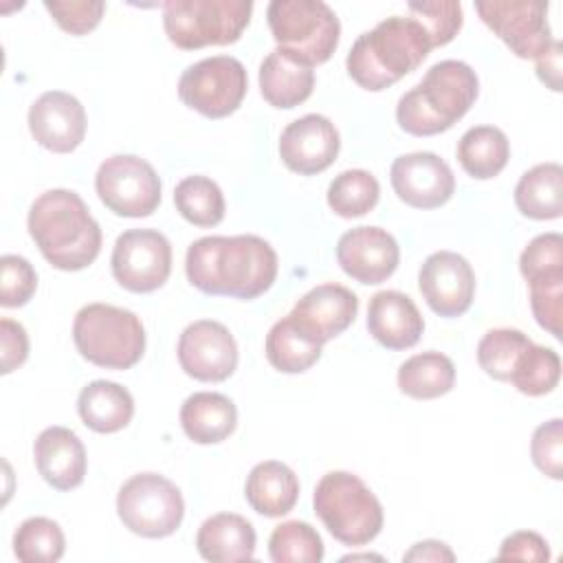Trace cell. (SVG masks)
Returning a JSON list of instances; mask_svg holds the SVG:
<instances>
[{
    "label": "cell",
    "instance_id": "obj_1",
    "mask_svg": "<svg viewBox=\"0 0 563 563\" xmlns=\"http://www.w3.org/2000/svg\"><path fill=\"white\" fill-rule=\"evenodd\" d=\"M185 273L205 295L255 299L277 277V253L257 235H207L189 244Z\"/></svg>",
    "mask_w": 563,
    "mask_h": 563
},
{
    "label": "cell",
    "instance_id": "obj_2",
    "mask_svg": "<svg viewBox=\"0 0 563 563\" xmlns=\"http://www.w3.org/2000/svg\"><path fill=\"white\" fill-rule=\"evenodd\" d=\"M26 224L44 260L59 271H81L101 251V229L81 196L70 189L40 194Z\"/></svg>",
    "mask_w": 563,
    "mask_h": 563
},
{
    "label": "cell",
    "instance_id": "obj_3",
    "mask_svg": "<svg viewBox=\"0 0 563 563\" xmlns=\"http://www.w3.org/2000/svg\"><path fill=\"white\" fill-rule=\"evenodd\" d=\"M431 48L433 42L418 20L391 15L356 37L345 66L361 88L378 92L416 70Z\"/></svg>",
    "mask_w": 563,
    "mask_h": 563
},
{
    "label": "cell",
    "instance_id": "obj_4",
    "mask_svg": "<svg viewBox=\"0 0 563 563\" xmlns=\"http://www.w3.org/2000/svg\"><path fill=\"white\" fill-rule=\"evenodd\" d=\"M479 81L460 59L433 64L420 84L407 90L396 106L398 125L413 136H433L453 128L475 103Z\"/></svg>",
    "mask_w": 563,
    "mask_h": 563
},
{
    "label": "cell",
    "instance_id": "obj_5",
    "mask_svg": "<svg viewBox=\"0 0 563 563\" xmlns=\"http://www.w3.org/2000/svg\"><path fill=\"white\" fill-rule=\"evenodd\" d=\"M312 506L328 532L343 545H365L383 530V506L354 473H325L314 488Z\"/></svg>",
    "mask_w": 563,
    "mask_h": 563
},
{
    "label": "cell",
    "instance_id": "obj_6",
    "mask_svg": "<svg viewBox=\"0 0 563 563\" xmlns=\"http://www.w3.org/2000/svg\"><path fill=\"white\" fill-rule=\"evenodd\" d=\"M73 341L86 361L106 369H130L145 352L141 319L132 310L101 301L75 314Z\"/></svg>",
    "mask_w": 563,
    "mask_h": 563
},
{
    "label": "cell",
    "instance_id": "obj_7",
    "mask_svg": "<svg viewBox=\"0 0 563 563\" xmlns=\"http://www.w3.org/2000/svg\"><path fill=\"white\" fill-rule=\"evenodd\" d=\"M251 13V0H167L163 2V26L174 46L196 51L238 42Z\"/></svg>",
    "mask_w": 563,
    "mask_h": 563
},
{
    "label": "cell",
    "instance_id": "obj_8",
    "mask_svg": "<svg viewBox=\"0 0 563 563\" xmlns=\"http://www.w3.org/2000/svg\"><path fill=\"white\" fill-rule=\"evenodd\" d=\"M266 18L277 46L308 66L328 62L339 44L341 22L323 0H273Z\"/></svg>",
    "mask_w": 563,
    "mask_h": 563
},
{
    "label": "cell",
    "instance_id": "obj_9",
    "mask_svg": "<svg viewBox=\"0 0 563 563\" xmlns=\"http://www.w3.org/2000/svg\"><path fill=\"white\" fill-rule=\"evenodd\" d=\"M117 515L123 526L145 539L174 534L185 517L180 488L158 473L132 475L117 495Z\"/></svg>",
    "mask_w": 563,
    "mask_h": 563
},
{
    "label": "cell",
    "instance_id": "obj_10",
    "mask_svg": "<svg viewBox=\"0 0 563 563\" xmlns=\"http://www.w3.org/2000/svg\"><path fill=\"white\" fill-rule=\"evenodd\" d=\"M249 88L246 68L231 55L205 57L187 66L178 79L180 101L209 119L233 114Z\"/></svg>",
    "mask_w": 563,
    "mask_h": 563
},
{
    "label": "cell",
    "instance_id": "obj_11",
    "mask_svg": "<svg viewBox=\"0 0 563 563\" xmlns=\"http://www.w3.org/2000/svg\"><path fill=\"white\" fill-rule=\"evenodd\" d=\"M99 200L117 216L145 218L161 205V178L156 169L136 154L106 158L95 176Z\"/></svg>",
    "mask_w": 563,
    "mask_h": 563
},
{
    "label": "cell",
    "instance_id": "obj_12",
    "mask_svg": "<svg viewBox=\"0 0 563 563\" xmlns=\"http://www.w3.org/2000/svg\"><path fill=\"white\" fill-rule=\"evenodd\" d=\"M482 22L521 59H539L554 37L548 24V2L488 0L475 2Z\"/></svg>",
    "mask_w": 563,
    "mask_h": 563
},
{
    "label": "cell",
    "instance_id": "obj_13",
    "mask_svg": "<svg viewBox=\"0 0 563 563\" xmlns=\"http://www.w3.org/2000/svg\"><path fill=\"white\" fill-rule=\"evenodd\" d=\"M112 275L130 292H152L172 273V244L156 229L123 231L110 257Z\"/></svg>",
    "mask_w": 563,
    "mask_h": 563
},
{
    "label": "cell",
    "instance_id": "obj_14",
    "mask_svg": "<svg viewBox=\"0 0 563 563\" xmlns=\"http://www.w3.org/2000/svg\"><path fill=\"white\" fill-rule=\"evenodd\" d=\"M183 372L202 383L227 380L238 367V343L227 325L213 319L189 323L178 339Z\"/></svg>",
    "mask_w": 563,
    "mask_h": 563
},
{
    "label": "cell",
    "instance_id": "obj_15",
    "mask_svg": "<svg viewBox=\"0 0 563 563\" xmlns=\"http://www.w3.org/2000/svg\"><path fill=\"white\" fill-rule=\"evenodd\" d=\"M418 288L435 314L453 319L473 303L475 273L460 253L435 251L420 266Z\"/></svg>",
    "mask_w": 563,
    "mask_h": 563
},
{
    "label": "cell",
    "instance_id": "obj_16",
    "mask_svg": "<svg viewBox=\"0 0 563 563\" xmlns=\"http://www.w3.org/2000/svg\"><path fill=\"white\" fill-rule=\"evenodd\" d=\"M389 180L396 196L416 209H435L451 200L455 176L433 152L402 154L391 163Z\"/></svg>",
    "mask_w": 563,
    "mask_h": 563
},
{
    "label": "cell",
    "instance_id": "obj_17",
    "mask_svg": "<svg viewBox=\"0 0 563 563\" xmlns=\"http://www.w3.org/2000/svg\"><path fill=\"white\" fill-rule=\"evenodd\" d=\"M341 150L334 123L323 114H303L290 121L279 136V156L284 165L301 176L328 169Z\"/></svg>",
    "mask_w": 563,
    "mask_h": 563
},
{
    "label": "cell",
    "instance_id": "obj_18",
    "mask_svg": "<svg viewBox=\"0 0 563 563\" xmlns=\"http://www.w3.org/2000/svg\"><path fill=\"white\" fill-rule=\"evenodd\" d=\"M396 238L380 227H354L336 242V262L345 275L361 284H380L398 268Z\"/></svg>",
    "mask_w": 563,
    "mask_h": 563
},
{
    "label": "cell",
    "instance_id": "obj_19",
    "mask_svg": "<svg viewBox=\"0 0 563 563\" xmlns=\"http://www.w3.org/2000/svg\"><path fill=\"white\" fill-rule=\"evenodd\" d=\"M29 130L42 147L68 154L86 136V110L70 92L48 90L29 108Z\"/></svg>",
    "mask_w": 563,
    "mask_h": 563
},
{
    "label": "cell",
    "instance_id": "obj_20",
    "mask_svg": "<svg viewBox=\"0 0 563 563\" xmlns=\"http://www.w3.org/2000/svg\"><path fill=\"white\" fill-rule=\"evenodd\" d=\"M358 312L356 295L341 284L310 288L288 312L321 345L345 332Z\"/></svg>",
    "mask_w": 563,
    "mask_h": 563
},
{
    "label": "cell",
    "instance_id": "obj_21",
    "mask_svg": "<svg viewBox=\"0 0 563 563\" xmlns=\"http://www.w3.org/2000/svg\"><path fill=\"white\" fill-rule=\"evenodd\" d=\"M367 330L387 350H409L420 341L424 319L409 295L378 290L367 306Z\"/></svg>",
    "mask_w": 563,
    "mask_h": 563
},
{
    "label": "cell",
    "instance_id": "obj_22",
    "mask_svg": "<svg viewBox=\"0 0 563 563\" xmlns=\"http://www.w3.org/2000/svg\"><path fill=\"white\" fill-rule=\"evenodd\" d=\"M35 466L44 482L55 490H73L86 475V449L75 431L46 427L33 444Z\"/></svg>",
    "mask_w": 563,
    "mask_h": 563
},
{
    "label": "cell",
    "instance_id": "obj_23",
    "mask_svg": "<svg viewBox=\"0 0 563 563\" xmlns=\"http://www.w3.org/2000/svg\"><path fill=\"white\" fill-rule=\"evenodd\" d=\"M314 88V70L284 48L271 51L260 64L262 97L275 106L290 110L303 103Z\"/></svg>",
    "mask_w": 563,
    "mask_h": 563
},
{
    "label": "cell",
    "instance_id": "obj_24",
    "mask_svg": "<svg viewBox=\"0 0 563 563\" xmlns=\"http://www.w3.org/2000/svg\"><path fill=\"white\" fill-rule=\"evenodd\" d=\"M255 528L235 512H218L202 521L196 534L198 554L211 563L251 561L255 554Z\"/></svg>",
    "mask_w": 563,
    "mask_h": 563
},
{
    "label": "cell",
    "instance_id": "obj_25",
    "mask_svg": "<svg viewBox=\"0 0 563 563\" xmlns=\"http://www.w3.org/2000/svg\"><path fill=\"white\" fill-rule=\"evenodd\" d=\"M235 424L233 400L218 391H196L180 407V427L196 444H218L235 431Z\"/></svg>",
    "mask_w": 563,
    "mask_h": 563
},
{
    "label": "cell",
    "instance_id": "obj_26",
    "mask_svg": "<svg viewBox=\"0 0 563 563\" xmlns=\"http://www.w3.org/2000/svg\"><path fill=\"white\" fill-rule=\"evenodd\" d=\"M244 497L264 517H282L292 510L299 497V479L290 466L277 460L260 462L251 468Z\"/></svg>",
    "mask_w": 563,
    "mask_h": 563
},
{
    "label": "cell",
    "instance_id": "obj_27",
    "mask_svg": "<svg viewBox=\"0 0 563 563\" xmlns=\"http://www.w3.org/2000/svg\"><path fill=\"white\" fill-rule=\"evenodd\" d=\"M77 411L88 429L97 433H114L130 424L134 416V400L119 383L92 380L79 391Z\"/></svg>",
    "mask_w": 563,
    "mask_h": 563
},
{
    "label": "cell",
    "instance_id": "obj_28",
    "mask_svg": "<svg viewBox=\"0 0 563 563\" xmlns=\"http://www.w3.org/2000/svg\"><path fill=\"white\" fill-rule=\"evenodd\" d=\"M517 209L532 220H554L563 213V167L541 163L528 169L515 187Z\"/></svg>",
    "mask_w": 563,
    "mask_h": 563
},
{
    "label": "cell",
    "instance_id": "obj_29",
    "mask_svg": "<svg viewBox=\"0 0 563 563\" xmlns=\"http://www.w3.org/2000/svg\"><path fill=\"white\" fill-rule=\"evenodd\" d=\"M321 343L312 339L290 314L275 321L266 334V358L284 374H301L321 356Z\"/></svg>",
    "mask_w": 563,
    "mask_h": 563
},
{
    "label": "cell",
    "instance_id": "obj_30",
    "mask_svg": "<svg viewBox=\"0 0 563 563\" xmlns=\"http://www.w3.org/2000/svg\"><path fill=\"white\" fill-rule=\"evenodd\" d=\"M455 383L453 361L435 350L409 356L398 367V387L416 400H431L449 394Z\"/></svg>",
    "mask_w": 563,
    "mask_h": 563
},
{
    "label": "cell",
    "instance_id": "obj_31",
    "mask_svg": "<svg viewBox=\"0 0 563 563\" xmlns=\"http://www.w3.org/2000/svg\"><path fill=\"white\" fill-rule=\"evenodd\" d=\"M508 158L510 143L495 125H473L457 143V161L462 169L477 180L497 176L506 167Z\"/></svg>",
    "mask_w": 563,
    "mask_h": 563
},
{
    "label": "cell",
    "instance_id": "obj_32",
    "mask_svg": "<svg viewBox=\"0 0 563 563\" xmlns=\"http://www.w3.org/2000/svg\"><path fill=\"white\" fill-rule=\"evenodd\" d=\"M176 211L196 227H216L224 218V196L216 180L194 174L174 189Z\"/></svg>",
    "mask_w": 563,
    "mask_h": 563
},
{
    "label": "cell",
    "instance_id": "obj_33",
    "mask_svg": "<svg viewBox=\"0 0 563 563\" xmlns=\"http://www.w3.org/2000/svg\"><path fill=\"white\" fill-rule=\"evenodd\" d=\"M380 196L378 180L365 169H345L328 185V205L341 218L369 213Z\"/></svg>",
    "mask_w": 563,
    "mask_h": 563
},
{
    "label": "cell",
    "instance_id": "obj_34",
    "mask_svg": "<svg viewBox=\"0 0 563 563\" xmlns=\"http://www.w3.org/2000/svg\"><path fill=\"white\" fill-rule=\"evenodd\" d=\"M64 532L48 517H29L13 534V552L22 563H55L64 556Z\"/></svg>",
    "mask_w": 563,
    "mask_h": 563
},
{
    "label": "cell",
    "instance_id": "obj_35",
    "mask_svg": "<svg viewBox=\"0 0 563 563\" xmlns=\"http://www.w3.org/2000/svg\"><path fill=\"white\" fill-rule=\"evenodd\" d=\"M532 341L515 328L488 330L477 343V363L495 380L508 383L523 350Z\"/></svg>",
    "mask_w": 563,
    "mask_h": 563
},
{
    "label": "cell",
    "instance_id": "obj_36",
    "mask_svg": "<svg viewBox=\"0 0 563 563\" xmlns=\"http://www.w3.org/2000/svg\"><path fill=\"white\" fill-rule=\"evenodd\" d=\"M268 556L273 563H319L323 559V541L306 521H284L275 526L268 539Z\"/></svg>",
    "mask_w": 563,
    "mask_h": 563
},
{
    "label": "cell",
    "instance_id": "obj_37",
    "mask_svg": "<svg viewBox=\"0 0 563 563\" xmlns=\"http://www.w3.org/2000/svg\"><path fill=\"white\" fill-rule=\"evenodd\" d=\"M561 378V358L552 347L530 343L508 383L517 387V391L526 396H543L550 394Z\"/></svg>",
    "mask_w": 563,
    "mask_h": 563
},
{
    "label": "cell",
    "instance_id": "obj_38",
    "mask_svg": "<svg viewBox=\"0 0 563 563\" xmlns=\"http://www.w3.org/2000/svg\"><path fill=\"white\" fill-rule=\"evenodd\" d=\"M530 286V306L537 323L561 339L563 321V268L543 271L526 279Z\"/></svg>",
    "mask_w": 563,
    "mask_h": 563
},
{
    "label": "cell",
    "instance_id": "obj_39",
    "mask_svg": "<svg viewBox=\"0 0 563 563\" xmlns=\"http://www.w3.org/2000/svg\"><path fill=\"white\" fill-rule=\"evenodd\" d=\"M409 15L418 20L429 33L433 48L449 44L462 29V4L455 0H424L409 2Z\"/></svg>",
    "mask_w": 563,
    "mask_h": 563
},
{
    "label": "cell",
    "instance_id": "obj_40",
    "mask_svg": "<svg viewBox=\"0 0 563 563\" xmlns=\"http://www.w3.org/2000/svg\"><path fill=\"white\" fill-rule=\"evenodd\" d=\"M37 288V275L31 262L22 255L0 257V303L4 308L24 306Z\"/></svg>",
    "mask_w": 563,
    "mask_h": 563
},
{
    "label": "cell",
    "instance_id": "obj_41",
    "mask_svg": "<svg viewBox=\"0 0 563 563\" xmlns=\"http://www.w3.org/2000/svg\"><path fill=\"white\" fill-rule=\"evenodd\" d=\"M530 455L534 466L543 475L552 479L563 477V420L561 418H552L534 429L532 442H530Z\"/></svg>",
    "mask_w": 563,
    "mask_h": 563
},
{
    "label": "cell",
    "instance_id": "obj_42",
    "mask_svg": "<svg viewBox=\"0 0 563 563\" xmlns=\"http://www.w3.org/2000/svg\"><path fill=\"white\" fill-rule=\"evenodd\" d=\"M44 7L70 35H84L92 31L106 11V4L99 0H46Z\"/></svg>",
    "mask_w": 563,
    "mask_h": 563
},
{
    "label": "cell",
    "instance_id": "obj_43",
    "mask_svg": "<svg viewBox=\"0 0 563 563\" xmlns=\"http://www.w3.org/2000/svg\"><path fill=\"white\" fill-rule=\"evenodd\" d=\"M563 268V238L561 233H541L528 242L519 257V271L526 279L537 273Z\"/></svg>",
    "mask_w": 563,
    "mask_h": 563
},
{
    "label": "cell",
    "instance_id": "obj_44",
    "mask_svg": "<svg viewBox=\"0 0 563 563\" xmlns=\"http://www.w3.org/2000/svg\"><path fill=\"white\" fill-rule=\"evenodd\" d=\"M29 356V336L22 323L0 319V374H11Z\"/></svg>",
    "mask_w": 563,
    "mask_h": 563
},
{
    "label": "cell",
    "instance_id": "obj_45",
    "mask_svg": "<svg viewBox=\"0 0 563 563\" xmlns=\"http://www.w3.org/2000/svg\"><path fill=\"white\" fill-rule=\"evenodd\" d=\"M497 559L543 563V561L550 559V548H548V541L541 534H537L532 530H519V532L508 534L501 541Z\"/></svg>",
    "mask_w": 563,
    "mask_h": 563
},
{
    "label": "cell",
    "instance_id": "obj_46",
    "mask_svg": "<svg viewBox=\"0 0 563 563\" xmlns=\"http://www.w3.org/2000/svg\"><path fill=\"white\" fill-rule=\"evenodd\" d=\"M402 561H416V563H453L455 554L453 550L435 539H427L420 541L416 545H411V550L405 552Z\"/></svg>",
    "mask_w": 563,
    "mask_h": 563
},
{
    "label": "cell",
    "instance_id": "obj_47",
    "mask_svg": "<svg viewBox=\"0 0 563 563\" xmlns=\"http://www.w3.org/2000/svg\"><path fill=\"white\" fill-rule=\"evenodd\" d=\"M561 51H563V44L554 40L552 46L548 48V53H543L537 59L539 79L554 92L561 90Z\"/></svg>",
    "mask_w": 563,
    "mask_h": 563
},
{
    "label": "cell",
    "instance_id": "obj_48",
    "mask_svg": "<svg viewBox=\"0 0 563 563\" xmlns=\"http://www.w3.org/2000/svg\"><path fill=\"white\" fill-rule=\"evenodd\" d=\"M358 559H378V561H383V556H378V554H350V556H343L341 561H358Z\"/></svg>",
    "mask_w": 563,
    "mask_h": 563
}]
</instances>
